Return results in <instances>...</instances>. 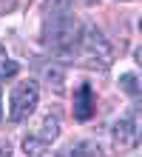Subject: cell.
<instances>
[{
  "label": "cell",
  "instance_id": "cell-11",
  "mask_svg": "<svg viewBox=\"0 0 142 157\" xmlns=\"http://www.w3.org/2000/svg\"><path fill=\"white\" fill-rule=\"evenodd\" d=\"M37 157H60V154H54V151H49V149H46L43 154H37Z\"/></svg>",
  "mask_w": 142,
  "mask_h": 157
},
{
  "label": "cell",
  "instance_id": "cell-10",
  "mask_svg": "<svg viewBox=\"0 0 142 157\" xmlns=\"http://www.w3.org/2000/svg\"><path fill=\"white\" fill-rule=\"evenodd\" d=\"M0 157H12V143L0 137Z\"/></svg>",
  "mask_w": 142,
  "mask_h": 157
},
{
  "label": "cell",
  "instance_id": "cell-14",
  "mask_svg": "<svg viewBox=\"0 0 142 157\" xmlns=\"http://www.w3.org/2000/svg\"><path fill=\"white\" fill-rule=\"evenodd\" d=\"M0 120H3V109H0Z\"/></svg>",
  "mask_w": 142,
  "mask_h": 157
},
{
  "label": "cell",
  "instance_id": "cell-18",
  "mask_svg": "<svg viewBox=\"0 0 142 157\" xmlns=\"http://www.w3.org/2000/svg\"><path fill=\"white\" fill-rule=\"evenodd\" d=\"M9 3H12V0H9Z\"/></svg>",
  "mask_w": 142,
  "mask_h": 157
},
{
  "label": "cell",
  "instance_id": "cell-8",
  "mask_svg": "<svg viewBox=\"0 0 142 157\" xmlns=\"http://www.w3.org/2000/svg\"><path fill=\"white\" fill-rule=\"evenodd\" d=\"M46 146H49V143H43L40 137H26V140H23V151L28 157H37V154L46 151Z\"/></svg>",
  "mask_w": 142,
  "mask_h": 157
},
{
  "label": "cell",
  "instance_id": "cell-2",
  "mask_svg": "<svg viewBox=\"0 0 142 157\" xmlns=\"http://www.w3.org/2000/svg\"><path fill=\"white\" fill-rule=\"evenodd\" d=\"M77 57L85 63V66L105 71V69H111V63H114V46L105 40V34H102L97 26H85Z\"/></svg>",
  "mask_w": 142,
  "mask_h": 157
},
{
  "label": "cell",
  "instance_id": "cell-16",
  "mask_svg": "<svg viewBox=\"0 0 142 157\" xmlns=\"http://www.w3.org/2000/svg\"><path fill=\"white\" fill-rule=\"evenodd\" d=\"M122 3H128V0H122Z\"/></svg>",
  "mask_w": 142,
  "mask_h": 157
},
{
  "label": "cell",
  "instance_id": "cell-4",
  "mask_svg": "<svg viewBox=\"0 0 142 157\" xmlns=\"http://www.w3.org/2000/svg\"><path fill=\"white\" fill-rule=\"evenodd\" d=\"M37 100H40V86L34 80L17 83L14 91H12V120L14 123L28 120L34 114V109H37Z\"/></svg>",
  "mask_w": 142,
  "mask_h": 157
},
{
  "label": "cell",
  "instance_id": "cell-9",
  "mask_svg": "<svg viewBox=\"0 0 142 157\" xmlns=\"http://www.w3.org/2000/svg\"><path fill=\"white\" fill-rule=\"evenodd\" d=\"M122 89L128 91V94H139V83L134 75H122Z\"/></svg>",
  "mask_w": 142,
  "mask_h": 157
},
{
  "label": "cell",
  "instance_id": "cell-5",
  "mask_svg": "<svg viewBox=\"0 0 142 157\" xmlns=\"http://www.w3.org/2000/svg\"><path fill=\"white\" fill-rule=\"evenodd\" d=\"M94 112H97V97H94V89L88 86V83H82V86L74 91V120L85 123V120L94 117Z\"/></svg>",
  "mask_w": 142,
  "mask_h": 157
},
{
  "label": "cell",
  "instance_id": "cell-13",
  "mask_svg": "<svg viewBox=\"0 0 142 157\" xmlns=\"http://www.w3.org/2000/svg\"><path fill=\"white\" fill-rule=\"evenodd\" d=\"M82 3H88V6H94V3H97V0H82Z\"/></svg>",
  "mask_w": 142,
  "mask_h": 157
},
{
  "label": "cell",
  "instance_id": "cell-17",
  "mask_svg": "<svg viewBox=\"0 0 142 157\" xmlns=\"http://www.w3.org/2000/svg\"><path fill=\"white\" fill-rule=\"evenodd\" d=\"M97 157H102V154H97Z\"/></svg>",
  "mask_w": 142,
  "mask_h": 157
},
{
  "label": "cell",
  "instance_id": "cell-12",
  "mask_svg": "<svg viewBox=\"0 0 142 157\" xmlns=\"http://www.w3.org/2000/svg\"><path fill=\"white\" fill-rule=\"evenodd\" d=\"M134 57H137V63H139V66H142V46H139V49H137V54H134Z\"/></svg>",
  "mask_w": 142,
  "mask_h": 157
},
{
  "label": "cell",
  "instance_id": "cell-15",
  "mask_svg": "<svg viewBox=\"0 0 142 157\" xmlns=\"http://www.w3.org/2000/svg\"><path fill=\"white\" fill-rule=\"evenodd\" d=\"M139 29H142V17H139Z\"/></svg>",
  "mask_w": 142,
  "mask_h": 157
},
{
  "label": "cell",
  "instance_id": "cell-3",
  "mask_svg": "<svg viewBox=\"0 0 142 157\" xmlns=\"http://www.w3.org/2000/svg\"><path fill=\"white\" fill-rule=\"evenodd\" d=\"M114 149L117 151H131L134 146H139L142 140V103L131 106V112H125L117 123H114Z\"/></svg>",
  "mask_w": 142,
  "mask_h": 157
},
{
  "label": "cell",
  "instance_id": "cell-7",
  "mask_svg": "<svg viewBox=\"0 0 142 157\" xmlns=\"http://www.w3.org/2000/svg\"><path fill=\"white\" fill-rule=\"evenodd\" d=\"M17 71H20V66L6 54V49L0 46V80H6V77H14Z\"/></svg>",
  "mask_w": 142,
  "mask_h": 157
},
{
  "label": "cell",
  "instance_id": "cell-1",
  "mask_svg": "<svg viewBox=\"0 0 142 157\" xmlns=\"http://www.w3.org/2000/svg\"><path fill=\"white\" fill-rule=\"evenodd\" d=\"M49 14L43 20V43L57 57H77L80 54V40H82V26L77 23L68 9H57L54 3H46Z\"/></svg>",
  "mask_w": 142,
  "mask_h": 157
},
{
  "label": "cell",
  "instance_id": "cell-6",
  "mask_svg": "<svg viewBox=\"0 0 142 157\" xmlns=\"http://www.w3.org/2000/svg\"><path fill=\"white\" fill-rule=\"evenodd\" d=\"M37 137H40L43 143H54L57 137H60V120H57L54 114H46L43 123H40V132H37Z\"/></svg>",
  "mask_w": 142,
  "mask_h": 157
}]
</instances>
